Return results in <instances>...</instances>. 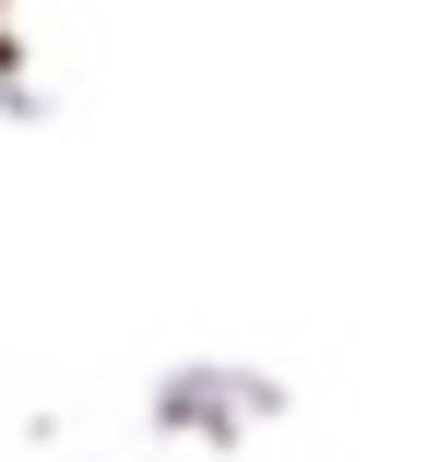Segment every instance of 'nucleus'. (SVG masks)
Instances as JSON below:
<instances>
[]
</instances>
